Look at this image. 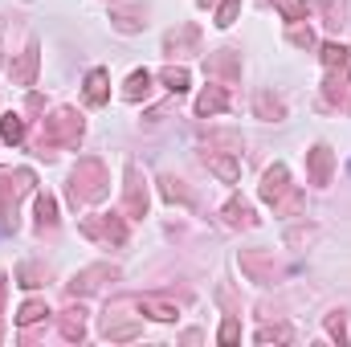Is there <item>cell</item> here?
I'll return each mask as SVG.
<instances>
[{
	"label": "cell",
	"instance_id": "obj_1",
	"mask_svg": "<svg viewBox=\"0 0 351 347\" xmlns=\"http://www.w3.org/2000/svg\"><path fill=\"white\" fill-rule=\"evenodd\" d=\"M143 311H152V319H176V307H164V302H143Z\"/></svg>",
	"mask_w": 351,
	"mask_h": 347
}]
</instances>
